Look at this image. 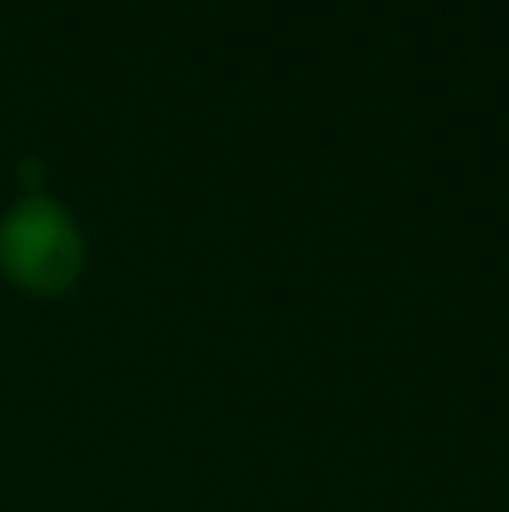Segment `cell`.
I'll list each match as a JSON object with an SVG mask.
<instances>
[{"instance_id": "cell-1", "label": "cell", "mask_w": 509, "mask_h": 512, "mask_svg": "<svg viewBox=\"0 0 509 512\" xmlns=\"http://www.w3.org/2000/svg\"><path fill=\"white\" fill-rule=\"evenodd\" d=\"M77 237L56 209L35 206L18 220L11 237V262L25 283L39 290H60L77 272Z\"/></svg>"}]
</instances>
